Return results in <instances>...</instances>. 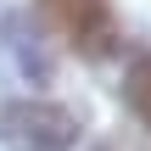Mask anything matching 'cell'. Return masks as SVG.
Listing matches in <instances>:
<instances>
[{
  "mask_svg": "<svg viewBox=\"0 0 151 151\" xmlns=\"http://www.w3.org/2000/svg\"><path fill=\"white\" fill-rule=\"evenodd\" d=\"M0 140H11V151H73L78 118L56 101L22 95V101L0 106Z\"/></svg>",
  "mask_w": 151,
  "mask_h": 151,
  "instance_id": "cell-1",
  "label": "cell"
},
{
  "mask_svg": "<svg viewBox=\"0 0 151 151\" xmlns=\"http://www.w3.org/2000/svg\"><path fill=\"white\" fill-rule=\"evenodd\" d=\"M45 22L78 50V56H106L112 39H118V17H112V0H39Z\"/></svg>",
  "mask_w": 151,
  "mask_h": 151,
  "instance_id": "cell-2",
  "label": "cell"
},
{
  "mask_svg": "<svg viewBox=\"0 0 151 151\" xmlns=\"http://www.w3.org/2000/svg\"><path fill=\"white\" fill-rule=\"evenodd\" d=\"M123 101H129V112L151 129V50L129 62V73H123Z\"/></svg>",
  "mask_w": 151,
  "mask_h": 151,
  "instance_id": "cell-3",
  "label": "cell"
},
{
  "mask_svg": "<svg viewBox=\"0 0 151 151\" xmlns=\"http://www.w3.org/2000/svg\"><path fill=\"white\" fill-rule=\"evenodd\" d=\"M95 151H146V146H140V140H123V134H112V140H101Z\"/></svg>",
  "mask_w": 151,
  "mask_h": 151,
  "instance_id": "cell-4",
  "label": "cell"
}]
</instances>
